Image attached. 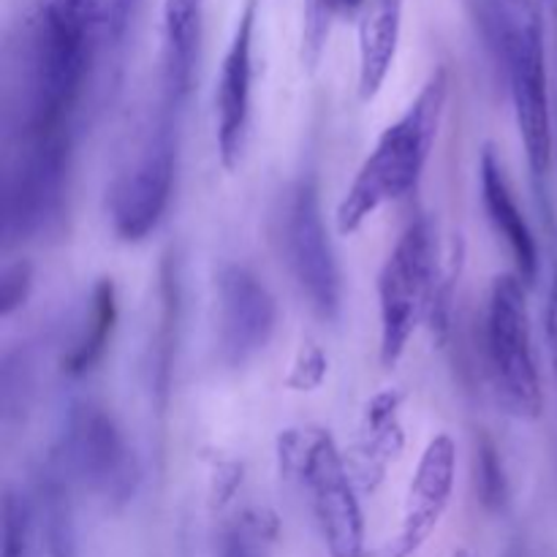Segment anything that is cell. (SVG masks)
I'll use <instances>...</instances> for the list:
<instances>
[{"mask_svg":"<svg viewBox=\"0 0 557 557\" xmlns=\"http://www.w3.org/2000/svg\"><path fill=\"white\" fill-rule=\"evenodd\" d=\"M479 33L498 65L515 107L517 131L528 169L544 194L553 172V107H549L547 54H544L542 0H468Z\"/></svg>","mask_w":557,"mask_h":557,"instance_id":"cell-1","label":"cell"},{"mask_svg":"<svg viewBox=\"0 0 557 557\" xmlns=\"http://www.w3.org/2000/svg\"><path fill=\"white\" fill-rule=\"evenodd\" d=\"M446 96H449V71L438 69L424 82L406 112L379 136L337 205L335 221L343 237L357 232L381 207L417 190L438 139Z\"/></svg>","mask_w":557,"mask_h":557,"instance_id":"cell-2","label":"cell"},{"mask_svg":"<svg viewBox=\"0 0 557 557\" xmlns=\"http://www.w3.org/2000/svg\"><path fill=\"white\" fill-rule=\"evenodd\" d=\"M281 468L310 495L321 539L332 557H364V517L341 449L326 430H286L277 441Z\"/></svg>","mask_w":557,"mask_h":557,"instance_id":"cell-3","label":"cell"},{"mask_svg":"<svg viewBox=\"0 0 557 557\" xmlns=\"http://www.w3.org/2000/svg\"><path fill=\"white\" fill-rule=\"evenodd\" d=\"M482 337L484 362L500 406L515 419L536 422L544 411V389L520 275H498L493 281Z\"/></svg>","mask_w":557,"mask_h":557,"instance_id":"cell-4","label":"cell"},{"mask_svg":"<svg viewBox=\"0 0 557 557\" xmlns=\"http://www.w3.org/2000/svg\"><path fill=\"white\" fill-rule=\"evenodd\" d=\"M441 272L438 232L430 215L413 218L386 256L379 275L381 368L392 370L406 354L413 332L428 319Z\"/></svg>","mask_w":557,"mask_h":557,"instance_id":"cell-5","label":"cell"},{"mask_svg":"<svg viewBox=\"0 0 557 557\" xmlns=\"http://www.w3.org/2000/svg\"><path fill=\"white\" fill-rule=\"evenodd\" d=\"M177 103L163 101L139 152L109 188L107 210L112 228L125 243L150 237L166 215L177 174Z\"/></svg>","mask_w":557,"mask_h":557,"instance_id":"cell-6","label":"cell"},{"mask_svg":"<svg viewBox=\"0 0 557 557\" xmlns=\"http://www.w3.org/2000/svg\"><path fill=\"white\" fill-rule=\"evenodd\" d=\"M60 466L71 479L107 500L128 504L141 482V468L117 419L92 400H79L65 413Z\"/></svg>","mask_w":557,"mask_h":557,"instance_id":"cell-7","label":"cell"},{"mask_svg":"<svg viewBox=\"0 0 557 557\" xmlns=\"http://www.w3.org/2000/svg\"><path fill=\"white\" fill-rule=\"evenodd\" d=\"M283 250L288 270L321 321H337L343 308V275L321 212L313 174L292 185L283 207Z\"/></svg>","mask_w":557,"mask_h":557,"instance_id":"cell-8","label":"cell"},{"mask_svg":"<svg viewBox=\"0 0 557 557\" xmlns=\"http://www.w3.org/2000/svg\"><path fill=\"white\" fill-rule=\"evenodd\" d=\"M218 308H221V359L228 368H243L267 348L277 326V305L270 288L256 272L243 264L223 267L218 277Z\"/></svg>","mask_w":557,"mask_h":557,"instance_id":"cell-9","label":"cell"},{"mask_svg":"<svg viewBox=\"0 0 557 557\" xmlns=\"http://www.w3.org/2000/svg\"><path fill=\"white\" fill-rule=\"evenodd\" d=\"M259 22V0H245L237 27L223 54L215 87V139L218 158L232 172L243 156L250 123V96H253V38Z\"/></svg>","mask_w":557,"mask_h":557,"instance_id":"cell-10","label":"cell"},{"mask_svg":"<svg viewBox=\"0 0 557 557\" xmlns=\"http://www.w3.org/2000/svg\"><path fill=\"white\" fill-rule=\"evenodd\" d=\"M455 471H457V446L446 433L435 435L430 446L424 449L422 460H419L417 476L411 482V493H408L406 520H403V531L397 536L395 557L411 555L424 539L433 533L438 525L441 515L449 506L451 487H455Z\"/></svg>","mask_w":557,"mask_h":557,"instance_id":"cell-11","label":"cell"},{"mask_svg":"<svg viewBox=\"0 0 557 557\" xmlns=\"http://www.w3.org/2000/svg\"><path fill=\"white\" fill-rule=\"evenodd\" d=\"M479 183H482V201L490 223L504 237V243L509 245L520 281L531 286L539 277V245L531 226H528L525 215H522L520 205H517L515 194H511L504 163L495 156L493 147H484L482 152V161H479Z\"/></svg>","mask_w":557,"mask_h":557,"instance_id":"cell-12","label":"cell"},{"mask_svg":"<svg viewBox=\"0 0 557 557\" xmlns=\"http://www.w3.org/2000/svg\"><path fill=\"white\" fill-rule=\"evenodd\" d=\"M406 0H368L359 14V98L373 101L389 76L403 33Z\"/></svg>","mask_w":557,"mask_h":557,"instance_id":"cell-13","label":"cell"},{"mask_svg":"<svg viewBox=\"0 0 557 557\" xmlns=\"http://www.w3.org/2000/svg\"><path fill=\"white\" fill-rule=\"evenodd\" d=\"M205 0H163V98L183 103L199 54Z\"/></svg>","mask_w":557,"mask_h":557,"instance_id":"cell-14","label":"cell"},{"mask_svg":"<svg viewBox=\"0 0 557 557\" xmlns=\"http://www.w3.org/2000/svg\"><path fill=\"white\" fill-rule=\"evenodd\" d=\"M38 547L47 557H76L74 511L69 498V473L54 457L38 473L36 495L30 500Z\"/></svg>","mask_w":557,"mask_h":557,"instance_id":"cell-15","label":"cell"},{"mask_svg":"<svg viewBox=\"0 0 557 557\" xmlns=\"http://www.w3.org/2000/svg\"><path fill=\"white\" fill-rule=\"evenodd\" d=\"M114 324H117V294H114V283L109 277H101L92 286L85 326L60 359V370L71 379H82V375L90 373L107 354Z\"/></svg>","mask_w":557,"mask_h":557,"instance_id":"cell-16","label":"cell"},{"mask_svg":"<svg viewBox=\"0 0 557 557\" xmlns=\"http://www.w3.org/2000/svg\"><path fill=\"white\" fill-rule=\"evenodd\" d=\"M403 395L397 392H381L370 400L364 411L362 444H359V462H362V476L379 482L386 471V462L403 449V430L397 411H400Z\"/></svg>","mask_w":557,"mask_h":557,"instance_id":"cell-17","label":"cell"},{"mask_svg":"<svg viewBox=\"0 0 557 557\" xmlns=\"http://www.w3.org/2000/svg\"><path fill=\"white\" fill-rule=\"evenodd\" d=\"M368 0H305L302 22V60L308 69H315L324 54L326 38L337 20H351L362 14Z\"/></svg>","mask_w":557,"mask_h":557,"instance_id":"cell-18","label":"cell"},{"mask_svg":"<svg viewBox=\"0 0 557 557\" xmlns=\"http://www.w3.org/2000/svg\"><path fill=\"white\" fill-rule=\"evenodd\" d=\"M462 264H466V243H462L460 234H455L449 248H446L444 261H441L438 283H435L433 302H430V310H428L430 330H433L435 341L438 343H444L446 337H449L451 308H455V292H457V281H460Z\"/></svg>","mask_w":557,"mask_h":557,"instance_id":"cell-19","label":"cell"},{"mask_svg":"<svg viewBox=\"0 0 557 557\" xmlns=\"http://www.w3.org/2000/svg\"><path fill=\"white\" fill-rule=\"evenodd\" d=\"M3 531H0V557H38L36 522H33L30 500L16 493H5L3 498Z\"/></svg>","mask_w":557,"mask_h":557,"instance_id":"cell-20","label":"cell"},{"mask_svg":"<svg viewBox=\"0 0 557 557\" xmlns=\"http://www.w3.org/2000/svg\"><path fill=\"white\" fill-rule=\"evenodd\" d=\"M473 471H476L479 500L490 511L504 509L506 500H509V482H506V471L498 449H495V444L487 435H482L476 446V466H473Z\"/></svg>","mask_w":557,"mask_h":557,"instance_id":"cell-21","label":"cell"},{"mask_svg":"<svg viewBox=\"0 0 557 557\" xmlns=\"http://www.w3.org/2000/svg\"><path fill=\"white\" fill-rule=\"evenodd\" d=\"M33 288V267L25 259L14 261L0 275V315L11 319L27 302Z\"/></svg>","mask_w":557,"mask_h":557,"instance_id":"cell-22","label":"cell"},{"mask_svg":"<svg viewBox=\"0 0 557 557\" xmlns=\"http://www.w3.org/2000/svg\"><path fill=\"white\" fill-rule=\"evenodd\" d=\"M326 375V357L321 354V348L305 346L299 351L297 362H294L292 375H288V386L297 392H313L315 386H321Z\"/></svg>","mask_w":557,"mask_h":557,"instance_id":"cell-23","label":"cell"},{"mask_svg":"<svg viewBox=\"0 0 557 557\" xmlns=\"http://www.w3.org/2000/svg\"><path fill=\"white\" fill-rule=\"evenodd\" d=\"M544 332H547V351H549V364H553V375H555V384H557V253H555L553 283H549V297H547V315H544Z\"/></svg>","mask_w":557,"mask_h":557,"instance_id":"cell-24","label":"cell"},{"mask_svg":"<svg viewBox=\"0 0 557 557\" xmlns=\"http://www.w3.org/2000/svg\"><path fill=\"white\" fill-rule=\"evenodd\" d=\"M250 536H253V525H245L239 531H234L232 536L223 544L221 557H253V549H250Z\"/></svg>","mask_w":557,"mask_h":557,"instance_id":"cell-25","label":"cell"},{"mask_svg":"<svg viewBox=\"0 0 557 557\" xmlns=\"http://www.w3.org/2000/svg\"><path fill=\"white\" fill-rule=\"evenodd\" d=\"M123 5H125V0H114V22H123L120 20V16H123Z\"/></svg>","mask_w":557,"mask_h":557,"instance_id":"cell-26","label":"cell"},{"mask_svg":"<svg viewBox=\"0 0 557 557\" xmlns=\"http://www.w3.org/2000/svg\"><path fill=\"white\" fill-rule=\"evenodd\" d=\"M542 3H544V11H549V14L557 20V0H542Z\"/></svg>","mask_w":557,"mask_h":557,"instance_id":"cell-27","label":"cell"}]
</instances>
